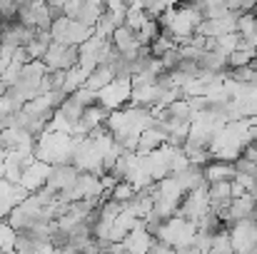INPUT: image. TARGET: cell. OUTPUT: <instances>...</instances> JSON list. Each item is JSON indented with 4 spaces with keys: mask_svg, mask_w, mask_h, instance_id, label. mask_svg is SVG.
Segmentation results:
<instances>
[{
    "mask_svg": "<svg viewBox=\"0 0 257 254\" xmlns=\"http://www.w3.org/2000/svg\"><path fill=\"white\" fill-rule=\"evenodd\" d=\"M40 63L45 65L48 73H55V70L68 73V70H73V68L78 65V48L60 45V43H50V48H48V53L43 55Z\"/></svg>",
    "mask_w": 257,
    "mask_h": 254,
    "instance_id": "obj_1",
    "label": "cell"
},
{
    "mask_svg": "<svg viewBox=\"0 0 257 254\" xmlns=\"http://www.w3.org/2000/svg\"><path fill=\"white\" fill-rule=\"evenodd\" d=\"M120 55H125V58H133L135 55V50L140 48L138 45V33L135 30H130L127 25H120V28H115V33L110 35V40H107Z\"/></svg>",
    "mask_w": 257,
    "mask_h": 254,
    "instance_id": "obj_2",
    "label": "cell"
},
{
    "mask_svg": "<svg viewBox=\"0 0 257 254\" xmlns=\"http://www.w3.org/2000/svg\"><path fill=\"white\" fill-rule=\"evenodd\" d=\"M202 172H205V182H207V184L232 182V179H235V172H232V165H230V162H217V160H212Z\"/></svg>",
    "mask_w": 257,
    "mask_h": 254,
    "instance_id": "obj_3",
    "label": "cell"
},
{
    "mask_svg": "<svg viewBox=\"0 0 257 254\" xmlns=\"http://www.w3.org/2000/svg\"><path fill=\"white\" fill-rule=\"evenodd\" d=\"M115 80V75H112V70L110 68H105V65H97L90 75H87V80H85V87L87 90H92L95 95L102 90V87H107V85Z\"/></svg>",
    "mask_w": 257,
    "mask_h": 254,
    "instance_id": "obj_4",
    "label": "cell"
},
{
    "mask_svg": "<svg viewBox=\"0 0 257 254\" xmlns=\"http://www.w3.org/2000/svg\"><path fill=\"white\" fill-rule=\"evenodd\" d=\"M230 165H232L235 177H247V179L257 177V162L255 160H250V157H245V155H237Z\"/></svg>",
    "mask_w": 257,
    "mask_h": 254,
    "instance_id": "obj_5",
    "label": "cell"
}]
</instances>
